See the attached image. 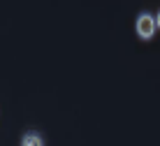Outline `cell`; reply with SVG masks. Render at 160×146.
<instances>
[{"label":"cell","mask_w":160,"mask_h":146,"mask_svg":"<svg viewBox=\"0 0 160 146\" xmlns=\"http://www.w3.org/2000/svg\"><path fill=\"white\" fill-rule=\"evenodd\" d=\"M135 30H137V35H139L142 40H151V37L156 35V30H158L156 14L139 12V14H137V19H135Z\"/></svg>","instance_id":"6da1fadb"},{"label":"cell","mask_w":160,"mask_h":146,"mask_svg":"<svg viewBox=\"0 0 160 146\" xmlns=\"http://www.w3.org/2000/svg\"><path fill=\"white\" fill-rule=\"evenodd\" d=\"M21 146H44V137L37 130H28L21 137Z\"/></svg>","instance_id":"7a4b0ae2"},{"label":"cell","mask_w":160,"mask_h":146,"mask_svg":"<svg viewBox=\"0 0 160 146\" xmlns=\"http://www.w3.org/2000/svg\"><path fill=\"white\" fill-rule=\"evenodd\" d=\"M156 19H158V28H160V9H158V14H156Z\"/></svg>","instance_id":"3957f363"}]
</instances>
